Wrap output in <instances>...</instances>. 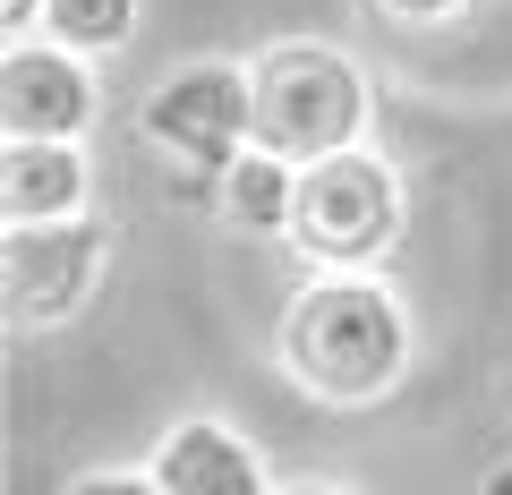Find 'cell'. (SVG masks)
<instances>
[{"instance_id":"52a82bcc","label":"cell","mask_w":512,"mask_h":495,"mask_svg":"<svg viewBox=\"0 0 512 495\" xmlns=\"http://www.w3.org/2000/svg\"><path fill=\"white\" fill-rule=\"evenodd\" d=\"M154 478H163V495H274L256 444L222 419H180L154 444Z\"/></svg>"},{"instance_id":"5b68a950","label":"cell","mask_w":512,"mask_h":495,"mask_svg":"<svg viewBox=\"0 0 512 495\" xmlns=\"http://www.w3.org/2000/svg\"><path fill=\"white\" fill-rule=\"evenodd\" d=\"M111 265V231L86 214L69 222H26V231L0 239V299H9V325H60L94 299Z\"/></svg>"},{"instance_id":"ba28073f","label":"cell","mask_w":512,"mask_h":495,"mask_svg":"<svg viewBox=\"0 0 512 495\" xmlns=\"http://www.w3.org/2000/svg\"><path fill=\"white\" fill-rule=\"evenodd\" d=\"M86 188H94L86 154L60 146V137H9V154H0V214H9V231L86 214Z\"/></svg>"},{"instance_id":"6da1fadb","label":"cell","mask_w":512,"mask_h":495,"mask_svg":"<svg viewBox=\"0 0 512 495\" xmlns=\"http://www.w3.org/2000/svg\"><path fill=\"white\" fill-rule=\"evenodd\" d=\"M282 367L316 402H384L410 367V316L376 274H325L282 316Z\"/></svg>"},{"instance_id":"8fae6325","label":"cell","mask_w":512,"mask_h":495,"mask_svg":"<svg viewBox=\"0 0 512 495\" xmlns=\"http://www.w3.org/2000/svg\"><path fill=\"white\" fill-rule=\"evenodd\" d=\"M69 495H163V478L154 470H94V478H77Z\"/></svg>"},{"instance_id":"7c38bea8","label":"cell","mask_w":512,"mask_h":495,"mask_svg":"<svg viewBox=\"0 0 512 495\" xmlns=\"http://www.w3.org/2000/svg\"><path fill=\"white\" fill-rule=\"evenodd\" d=\"M376 9H393V18H410V26H436V18H453L461 0H376Z\"/></svg>"},{"instance_id":"4fadbf2b","label":"cell","mask_w":512,"mask_h":495,"mask_svg":"<svg viewBox=\"0 0 512 495\" xmlns=\"http://www.w3.org/2000/svg\"><path fill=\"white\" fill-rule=\"evenodd\" d=\"M35 18H43V0H0V26H9V35H26Z\"/></svg>"},{"instance_id":"9a60e30c","label":"cell","mask_w":512,"mask_h":495,"mask_svg":"<svg viewBox=\"0 0 512 495\" xmlns=\"http://www.w3.org/2000/svg\"><path fill=\"white\" fill-rule=\"evenodd\" d=\"M274 495H350V487H274Z\"/></svg>"},{"instance_id":"9c48e42d","label":"cell","mask_w":512,"mask_h":495,"mask_svg":"<svg viewBox=\"0 0 512 495\" xmlns=\"http://www.w3.org/2000/svg\"><path fill=\"white\" fill-rule=\"evenodd\" d=\"M222 214H231L239 231H282V239H291V214H299V163H282V154L248 146L231 171H222Z\"/></svg>"},{"instance_id":"3957f363","label":"cell","mask_w":512,"mask_h":495,"mask_svg":"<svg viewBox=\"0 0 512 495\" xmlns=\"http://www.w3.org/2000/svg\"><path fill=\"white\" fill-rule=\"evenodd\" d=\"M393 239H402V180L384 154L342 146L299 171V214H291L299 257H316L325 274H367Z\"/></svg>"},{"instance_id":"5bb4252c","label":"cell","mask_w":512,"mask_h":495,"mask_svg":"<svg viewBox=\"0 0 512 495\" xmlns=\"http://www.w3.org/2000/svg\"><path fill=\"white\" fill-rule=\"evenodd\" d=\"M478 495H512V461H504V470H487V487H478Z\"/></svg>"},{"instance_id":"277c9868","label":"cell","mask_w":512,"mask_h":495,"mask_svg":"<svg viewBox=\"0 0 512 495\" xmlns=\"http://www.w3.org/2000/svg\"><path fill=\"white\" fill-rule=\"evenodd\" d=\"M137 129H146V146L171 154L180 171H214L222 180V171L256 146V77H239L231 60H188V69H171L163 86L146 94Z\"/></svg>"},{"instance_id":"7a4b0ae2","label":"cell","mask_w":512,"mask_h":495,"mask_svg":"<svg viewBox=\"0 0 512 495\" xmlns=\"http://www.w3.org/2000/svg\"><path fill=\"white\" fill-rule=\"evenodd\" d=\"M256 146L282 163H325V154L359 146L367 129V77L350 69L333 43H274L256 60Z\"/></svg>"},{"instance_id":"30bf717a","label":"cell","mask_w":512,"mask_h":495,"mask_svg":"<svg viewBox=\"0 0 512 495\" xmlns=\"http://www.w3.org/2000/svg\"><path fill=\"white\" fill-rule=\"evenodd\" d=\"M43 35L69 52H120L137 35V0H43Z\"/></svg>"},{"instance_id":"8992f818","label":"cell","mask_w":512,"mask_h":495,"mask_svg":"<svg viewBox=\"0 0 512 495\" xmlns=\"http://www.w3.org/2000/svg\"><path fill=\"white\" fill-rule=\"evenodd\" d=\"M86 120H94L86 52H69V43H9V60H0V129L77 146Z\"/></svg>"}]
</instances>
